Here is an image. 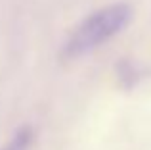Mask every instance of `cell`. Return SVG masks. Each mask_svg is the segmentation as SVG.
Masks as SVG:
<instances>
[{
	"mask_svg": "<svg viewBox=\"0 0 151 150\" xmlns=\"http://www.w3.org/2000/svg\"><path fill=\"white\" fill-rule=\"evenodd\" d=\"M132 17L134 8L128 2H115L96 10L94 14L82 19L69 35L59 52L61 60L71 62L100 48L107 41L117 37L121 31H124L130 25Z\"/></svg>",
	"mask_w": 151,
	"mask_h": 150,
	"instance_id": "6da1fadb",
	"label": "cell"
},
{
	"mask_svg": "<svg viewBox=\"0 0 151 150\" xmlns=\"http://www.w3.org/2000/svg\"><path fill=\"white\" fill-rule=\"evenodd\" d=\"M145 69H142V66H138L132 60H121L117 66V77L119 83L122 87H134L144 79Z\"/></svg>",
	"mask_w": 151,
	"mask_h": 150,
	"instance_id": "7a4b0ae2",
	"label": "cell"
},
{
	"mask_svg": "<svg viewBox=\"0 0 151 150\" xmlns=\"http://www.w3.org/2000/svg\"><path fill=\"white\" fill-rule=\"evenodd\" d=\"M33 141H35V129L25 125V127H19L14 133V137L8 141V144L0 150H29Z\"/></svg>",
	"mask_w": 151,
	"mask_h": 150,
	"instance_id": "3957f363",
	"label": "cell"
}]
</instances>
